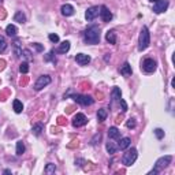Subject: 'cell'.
<instances>
[{"label": "cell", "mask_w": 175, "mask_h": 175, "mask_svg": "<svg viewBox=\"0 0 175 175\" xmlns=\"http://www.w3.org/2000/svg\"><path fill=\"white\" fill-rule=\"evenodd\" d=\"M106 40L110 44H116V33L114 30H108L106 33Z\"/></svg>", "instance_id": "e0dca14e"}, {"label": "cell", "mask_w": 175, "mask_h": 175, "mask_svg": "<svg viewBox=\"0 0 175 175\" xmlns=\"http://www.w3.org/2000/svg\"><path fill=\"white\" fill-rule=\"evenodd\" d=\"M7 48V41L3 36H0V53H3Z\"/></svg>", "instance_id": "f1b7e54d"}, {"label": "cell", "mask_w": 175, "mask_h": 175, "mask_svg": "<svg viewBox=\"0 0 175 175\" xmlns=\"http://www.w3.org/2000/svg\"><path fill=\"white\" fill-rule=\"evenodd\" d=\"M149 2H152V3H156V2H157V0H149Z\"/></svg>", "instance_id": "ab89813d"}, {"label": "cell", "mask_w": 175, "mask_h": 175, "mask_svg": "<svg viewBox=\"0 0 175 175\" xmlns=\"http://www.w3.org/2000/svg\"><path fill=\"white\" fill-rule=\"evenodd\" d=\"M4 69V60H0V70Z\"/></svg>", "instance_id": "74e56055"}, {"label": "cell", "mask_w": 175, "mask_h": 175, "mask_svg": "<svg viewBox=\"0 0 175 175\" xmlns=\"http://www.w3.org/2000/svg\"><path fill=\"white\" fill-rule=\"evenodd\" d=\"M100 17H101V19H103L104 22H110L111 19H112V14H111V11L108 10V8L106 7V6H101L100 7Z\"/></svg>", "instance_id": "8fae6325"}, {"label": "cell", "mask_w": 175, "mask_h": 175, "mask_svg": "<svg viewBox=\"0 0 175 175\" xmlns=\"http://www.w3.org/2000/svg\"><path fill=\"white\" fill-rule=\"evenodd\" d=\"M111 97H112V100H119L120 97H122V93H120V89L115 86L112 89V92H111Z\"/></svg>", "instance_id": "cb8c5ba5"}, {"label": "cell", "mask_w": 175, "mask_h": 175, "mask_svg": "<svg viewBox=\"0 0 175 175\" xmlns=\"http://www.w3.org/2000/svg\"><path fill=\"white\" fill-rule=\"evenodd\" d=\"M73 100L75 103L81 104L84 107H88V106H92L94 103V98H92L90 96H86V94H73Z\"/></svg>", "instance_id": "5b68a950"}, {"label": "cell", "mask_w": 175, "mask_h": 175, "mask_svg": "<svg viewBox=\"0 0 175 175\" xmlns=\"http://www.w3.org/2000/svg\"><path fill=\"white\" fill-rule=\"evenodd\" d=\"M14 55H15V58H19V56L22 55V48H21L19 40H17L14 43Z\"/></svg>", "instance_id": "7402d4cb"}, {"label": "cell", "mask_w": 175, "mask_h": 175, "mask_svg": "<svg viewBox=\"0 0 175 175\" xmlns=\"http://www.w3.org/2000/svg\"><path fill=\"white\" fill-rule=\"evenodd\" d=\"M14 21L19 22V23H25V22H26V17H25V14L22 11H17L14 15Z\"/></svg>", "instance_id": "ffe728a7"}, {"label": "cell", "mask_w": 175, "mask_h": 175, "mask_svg": "<svg viewBox=\"0 0 175 175\" xmlns=\"http://www.w3.org/2000/svg\"><path fill=\"white\" fill-rule=\"evenodd\" d=\"M45 60H52V62H53V65H55V63H56V59L53 58V51H51V52L48 53V56H47V58H45Z\"/></svg>", "instance_id": "836d02e7"}, {"label": "cell", "mask_w": 175, "mask_h": 175, "mask_svg": "<svg viewBox=\"0 0 175 175\" xmlns=\"http://www.w3.org/2000/svg\"><path fill=\"white\" fill-rule=\"evenodd\" d=\"M6 33H7L10 37H15L17 36V33H18L17 26H15V25H8V26L6 27Z\"/></svg>", "instance_id": "d6986e66"}, {"label": "cell", "mask_w": 175, "mask_h": 175, "mask_svg": "<svg viewBox=\"0 0 175 175\" xmlns=\"http://www.w3.org/2000/svg\"><path fill=\"white\" fill-rule=\"evenodd\" d=\"M84 39L88 44H98L100 43V27L96 25L88 27L84 33Z\"/></svg>", "instance_id": "6da1fadb"}, {"label": "cell", "mask_w": 175, "mask_h": 175, "mask_svg": "<svg viewBox=\"0 0 175 175\" xmlns=\"http://www.w3.org/2000/svg\"><path fill=\"white\" fill-rule=\"evenodd\" d=\"M33 133L36 135H40L41 134V131H43V125H41V123H36V125H33Z\"/></svg>", "instance_id": "4316f807"}, {"label": "cell", "mask_w": 175, "mask_h": 175, "mask_svg": "<svg viewBox=\"0 0 175 175\" xmlns=\"http://www.w3.org/2000/svg\"><path fill=\"white\" fill-rule=\"evenodd\" d=\"M19 71L22 73V74H26V73L29 71V65H27L26 62H25V63H22V65L19 66Z\"/></svg>", "instance_id": "4dcf8cb0"}, {"label": "cell", "mask_w": 175, "mask_h": 175, "mask_svg": "<svg viewBox=\"0 0 175 175\" xmlns=\"http://www.w3.org/2000/svg\"><path fill=\"white\" fill-rule=\"evenodd\" d=\"M142 69L145 73H153L156 70V60H153L152 58H146L142 63Z\"/></svg>", "instance_id": "ba28073f"}, {"label": "cell", "mask_w": 175, "mask_h": 175, "mask_svg": "<svg viewBox=\"0 0 175 175\" xmlns=\"http://www.w3.org/2000/svg\"><path fill=\"white\" fill-rule=\"evenodd\" d=\"M168 8V0H157L153 4V12L155 14H161Z\"/></svg>", "instance_id": "52a82bcc"}, {"label": "cell", "mask_w": 175, "mask_h": 175, "mask_svg": "<svg viewBox=\"0 0 175 175\" xmlns=\"http://www.w3.org/2000/svg\"><path fill=\"white\" fill-rule=\"evenodd\" d=\"M49 40L52 41V43H58V41H59V36H58V34H49Z\"/></svg>", "instance_id": "e575fe53"}, {"label": "cell", "mask_w": 175, "mask_h": 175, "mask_svg": "<svg viewBox=\"0 0 175 175\" xmlns=\"http://www.w3.org/2000/svg\"><path fill=\"white\" fill-rule=\"evenodd\" d=\"M126 126H127V129H134L135 127V120L134 119H129L126 122Z\"/></svg>", "instance_id": "d6a6232c"}, {"label": "cell", "mask_w": 175, "mask_h": 175, "mask_svg": "<svg viewBox=\"0 0 175 175\" xmlns=\"http://www.w3.org/2000/svg\"><path fill=\"white\" fill-rule=\"evenodd\" d=\"M12 107H14V111L17 114H21L22 111H23V104H22L21 100H14V103H12Z\"/></svg>", "instance_id": "44dd1931"}, {"label": "cell", "mask_w": 175, "mask_h": 175, "mask_svg": "<svg viewBox=\"0 0 175 175\" xmlns=\"http://www.w3.org/2000/svg\"><path fill=\"white\" fill-rule=\"evenodd\" d=\"M60 11H62V15H65V17H71L74 14V7L71 4H63Z\"/></svg>", "instance_id": "4fadbf2b"}, {"label": "cell", "mask_w": 175, "mask_h": 175, "mask_svg": "<svg viewBox=\"0 0 175 175\" xmlns=\"http://www.w3.org/2000/svg\"><path fill=\"white\" fill-rule=\"evenodd\" d=\"M88 123V118L84 115V114H77L73 119V126L74 127H81V126H85Z\"/></svg>", "instance_id": "30bf717a"}, {"label": "cell", "mask_w": 175, "mask_h": 175, "mask_svg": "<svg viewBox=\"0 0 175 175\" xmlns=\"http://www.w3.org/2000/svg\"><path fill=\"white\" fill-rule=\"evenodd\" d=\"M120 74L122 75H125V77H129V75H131V73H133V70H131V66H130V63H125V65L120 67Z\"/></svg>", "instance_id": "9a60e30c"}, {"label": "cell", "mask_w": 175, "mask_h": 175, "mask_svg": "<svg viewBox=\"0 0 175 175\" xmlns=\"http://www.w3.org/2000/svg\"><path fill=\"white\" fill-rule=\"evenodd\" d=\"M51 84V77L49 75H41L39 77V79L36 81V84H34V90H41L43 88H45L47 85Z\"/></svg>", "instance_id": "8992f818"}, {"label": "cell", "mask_w": 175, "mask_h": 175, "mask_svg": "<svg viewBox=\"0 0 175 175\" xmlns=\"http://www.w3.org/2000/svg\"><path fill=\"white\" fill-rule=\"evenodd\" d=\"M107 118V110L106 108H100V110L97 111V120L98 122H104Z\"/></svg>", "instance_id": "603a6c76"}, {"label": "cell", "mask_w": 175, "mask_h": 175, "mask_svg": "<svg viewBox=\"0 0 175 175\" xmlns=\"http://www.w3.org/2000/svg\"><path fill=\"white\" fill-rule=\"evenodd\" d=\"M22 56H23L26 60H29V62L33 60V56H31V52L29 49H22Z\"/></svg>", "instance_id": "f546056e"}, {"label": "cell", "mask_w": 175, "mask_h": 175, "mask_svg": "<svg viewBox=\"0 0 175 175\" xmlns=\"http://www.w3.org/2000/svg\"><path fill=\"white\" fill-rule=\"evenodd\" d=\"M69 49H70V43H69V41H63V43L59 45V48L56 49V52L66 53V52H69Z\"/></svg>", "instance_id": "ac0fdd59"}, {"label": "cell", "mask_w": 175, "mask_h": 175, "mask_svg": "<svg viewBox=\"0 0 175 175\" xmlns=\"http://www.w3.org/2000/svg\"><path fill=\"white\" fill-rule=\"evenodd\" d=\"M75 62H77L79 66H85L90 62V56L85 55V53H77V55H75Z\"/></svg>", "instance_id": "7c38bea8"}, {"label": "cell", "mask_w": 175, "mask_h": 175, "mask_svg": "<svg viewBox=\"0 0 175 175\" xmlns=\"http://www.w3.org/2000/svg\"><path fill=\"white\" fill-rule=\"evenodd\" d=\"M151 44V34H149V30L146 26H142L141 33H140L138 37V51H145Z\"/></svg>", "instance_id": "7a4b0ae2"}, {"label": "cell", "mask_w": 175, "mask_h": 175, "mask_svg": "<svg viewBox=\"0 0 175 175\" xmlns=\"http://www.w3.org/2000/svg\"><path fill=\"white\" fill-rule=\"evenodd\" d=\"M108 137L112 140H119L120 138L119 129H116V127H110V129H108Z\"/></svg>", "instance_id": "2e32d148"}, {"label": "cell", "mask_w": 175, "mask_h": 175, "mask_svg": "<svg viewBox=\"0 0 175 175\" xmlns=\"http://www.w3.org/2000/svg\"><path fill=\"white\" fill-rule=\"evenodd\" d=\"M25 152V145H23V142L22 141H18L17 142V155L18 156H21L22 153Z\"/></svg>", "instance_id": "83f0119b"}, {"label": "cell", "mask_w": 175, "mask_h": 175, "mask_svg": "<svg viewBox=\"0 0 175 175\" xmlns=\"http://www.w3.org/2000/svg\"><path fill=\"white\" fill-rule=\"evenodd\" d=\"M171 85H173V88H175V79L173 78V81H171Z\"/></svg>", "instance_id": "f35d334b"}, {"label": "cell", "mask_w": 175, "mask_h": 175, "mask_svg": "<svg viewBox=\"0 0 175 175\" xmlns=\"http://www.w3.org/2000/svg\"><path fill=\"white\" fill-rule=\"evenodd\" d=\"M2 2H3V0H0V3H2Z\"/></svg>", "instance_id": "60d3db41"}, {"label": "cell", "mask_w": 175, "mask_h": 175, "mask_svg": "<svg viewBox=\"0 0 175 175\" xmlns=\"http://www.w3.org/2000/svg\"><path fill=\"white\" fill-rule=\"evenodd\" d=\"M106 149H107V152H108L110 155H114V153L116 152L118 148L115 146V144H114V142H110V141H108L107 144H106Z\"/></svg>", "instance_id": "d4e9b609"}, {"label": "cell", "mask_w": 175, "mask_h": 175, "mask_svg": "<svg viewBox=\"0 0 175 175\" xmlns=\"http://www.w3.org/2000/svg\"><path fill=\"white\" fill-rule=\"evenodd\" d=\"M173 161V156H170V155H167V156H163V157H160L157 161H156V164H155V168L152 171H149L148 175H156V174H159L163 168H165L168 164Z\"/></svg>", "instance_id": "3957f363"}, {"label": "cell", "mask_w": 175, "mask_h": 175, "mask_svg": "<svg viewBox=\"0 0 175 175\" xmlns=\"http://www.w3.org/2000/svg\"><path fill=\"white\" fill-rule=\"evenodd\" d=\"M33 45H34V48L39 51V52H41V51L44 49V48H43V45H40V44H37V43H36V44H33Z\"/></svg>", "instance_id": "8d00e7d4"}, {"label": "cell", "mask_w": 175, "mask_h": 175, "mask_svg": "<svg viewBox=\"0 0 175 175\" xmlns=\"http://www.w3.org/2000/svg\"><path fill=\"white\" fill-rule=\"evenodd\" d=\"M155 135L157 137L159 140H161V138L164 137V131H163L161 129H156V130H155Z\"/></svg>", "instance_id": "1f68e13d"}, {"label": "cell", "mask_w": 175, "mask_h": 175, "mask_svg": "<svg viewBox=\"0 0 175 175\" xmlns=\"http://www.w3.org/2000/svg\"><path fill=\"white\" fill-rule=\"evenodd\" d=\"M98 12H100V7H98V6H92V7H89L86 12H85V18H86L88 21H93L98 15Z\"/></svg>", "instance_id": "9c48e42d"}, {"label": "cell", "mask_w": 175, "mask_h": 175, "mask_svg": "<svg viewBox=\"0 0 175 175\" xmlns=\"http://www.w3.org/2000/svg\"><path fill=\"white\" fill-rule=\"evenodd\" d=\"M137 156H138V153H137V149L135 148L129 149V151H127L126 153L123 155L122 163L125 164V165H127V167H130V165L134 164V161L137 160Z\"/></svg>", "instance_id": "277c9868"}, {"label": "cell", "mask_w": 175, "mask_h": 175, "mask_svg": "<svg viewBox=\"0 0 175 175\" xmlns=\"http://www.w3.org/2000/svg\"><path fill=\"white\" fill-rule=\"evenodd\" d=\"M119 103H120V106H122V108H123V112H126V111H127V106H126V103H125V100H123V98L122 97H120L119 98Z\"/></svg>", "instance_id": "d590c367"}, {"label": "cell", "mask_w": 175, "mask_h": 175, "mask_svg": "<svg viewBox=\"0 0 175 175\" xmlns=\"http://www.w3.org/2000/svg\"><path fill=\"white\" fill-rule=\"evenodd\" d=\"M130 138L129 137H123V138L119 140V144H118V148L120 149V151H125V149H127L130 146Z\"/></svg>", "instance_id": "5bb4252c"}, {"label": "cell", "mask_w": 175, "mask_h": 175, "mask_svg": "<svg viewBox=\"0 0 175 175\" xmlns=\"http://www.w3.org/2000/svg\"><path fill=\"white\" fill-rule=\"evenodd\" d=\"M55 171H56V165L52 164V163H49V164H47V167H45V170H44V173L51 175V174L55 173Z\"/></svg>", "instance_id": "484cf974"}]
</instances>
